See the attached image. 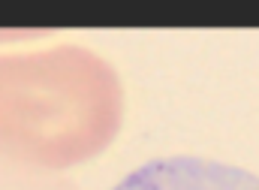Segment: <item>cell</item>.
<instances>
[{
	"mask_svg": "<svg viewBox=\"0 0 259 190\" xmlns=\"http://www.w3.org/2000/svg\"><path fill=\"white\" fill-rule=\"evenodd\" d=\"M112 190H259V175L202 157L148 160Z\"/></svg>",
	"mask_w": 259,
	"mask_h": 190,
	"instance_id": "7a4b0ae2",
	"label": "cell"
},
{
	"mask_svg": "<svg viewBox=\"0 0 259 190\" xmlns=\"http://www.w3.org/2000/svg\"><path fill=\"white\" fill-rule=\"evenodd\" d=\"M124 88L112 63L81 46L0 55V154L66 169L112 145Z\"/></svg>",
	"mask_w": 259,
	"mask_h": 190,
	"instance_id": "6da1fadb",
	"label": "cell"
}]
</instances>
